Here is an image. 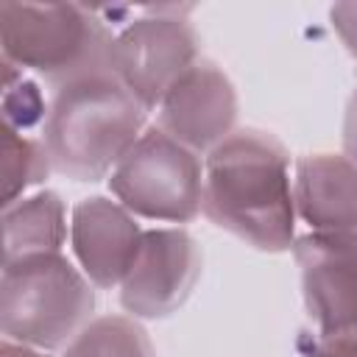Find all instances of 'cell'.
<instances>
[{
    "label": "cell",
    "mask_w": 357,
    "mask_h": 357,
    "mask_svg": "<svg viewBox=\"0 0 357 357\" xmlns=\"http://www.w3.org/2000/svg\"><path fill=\"white\" fill-rule=\"evenodd\" d=\"M145 229L117 198L89 195L70 209V251L98 290L123 284Z\"/></svg>",
    "instance_id": "obj_10"
},
{
    "label": "cell",
    "mask_w": 357,
    "mask_h": 357,
    "mask_svg": "<svg viewBox=\"0 0 357 357\" xmlns=\"http://www.w3.org/2000/svg\"><path fill=\"white\" fill-rule=\"evenodd\" d=\"M53 173L42 137L3 123V209L31 195Z\"/></svg>",
    "instance_id": "obj_14"
},
{
    "label": "cell",
    "mask_w": 357,
    "mask_h": 357,
    "mask_svg": "<svg viewBox=\"0 0 357 357\" xmlns=\"http://www.w3.org/2000/svg\"><path fill=\"white\" fill-rule=\"evenodd\" d=\"M329 25L335 28L349 56L357 59V3H335L329 8Z\"/></svg>",
    "instance_id": "obj_15"
},
{
    "label": "cell",
    "mask_w": 357,
    "mask_h": 357,
    "mask_svg": "<svg viewBox=\"0 0 357 357\" xmlns=\"http://www.w3.org/2000/svg\"><path fill=\"white\" fill-rule=\"evenodd\" d=\"M204 268L198 240L184 226L145 229L120 290V307L137 321H159L184 307Z\"/></svg>",
    "instance_id": "obj_7"
},
{
    "label": "cell",
    "mask_w": 357,
    "mask_h": 357,
    "mask_svg": "<svg viewBox=\"0 0 357 357\" xmlns=\"http://www.w3.org/2000/svg\"><path fill=\"white\" fill-rule=\"evenodd\" d=\"M109 190L142 220L159 226L192 223L201 215L204 156L151 126L112 170Z\"/></svg>",
    "instance_id": "obj_5"
},
{
    "label": "cell",
    "mask_w": 357,
    "mask_h": 357,
    "mask_svg": "<svg viewBox=\"0 0 357 357\" xmlns=\"http://www.w3.org/2000/svg\"><path fill=\"white\" fill-rule=\"evenodd\" d=\"M296 218L310 231L357 229V162L346 153H307L293 165Z\"/></svg>",
    "instance_id": "obj_11"
},
{
    "label": "cell",
    "mask_w": 357,
    "mask_h": 357,
    "mask_svg": "<svg viewBox=\"0 0 357 357\" xmlns=\"http://www.w3.org/2000/svg\"><path fill=\"white\" fill-rule=\"evenodd\" d=\"M61 357H156L148 329L131 315H95Z\"/></svg>",
    "instance_id": "obj_13"
},
{
    "label": "cell",
    "mask_w": 357,
    "mask_h": 357,
    "mask_svg": "<svg viewBox=\"0 0 357 357\" xmlns=\"http://www.w3.org/2000/svg\"><path fill=\"white\" fill-rule=\"evenodd\" d=\"M198 59V31L176 6L145 8V14L114 28L112 75L148 112H156L167 89Z\"/></svg>",
    "instance_id": "obj_6"
},
{
    "label": "cell",
    "mask_w": 357,
    "mask_h": 357,
    "mask_svg": "<svg viewBox=\"0 0 357 357\" xmlns=\"http://www.w3.org/2000/svg\"><path fill=\"white\" fill-rule=\"evenodd\" d=\"M156 128L198 156L237 131V89L212 59H198L156 106Z\"/></svg>",
    "instance_id": "obj_9"
},
{
    "label": "cell",
    "mask_w": 357,
    "mask_h": 357,
    "mask_svg": "<svg viewBox=\"0 0 357 357\" xmlns=\"http://www.w3.org/2000/svg\"><path fill=\"white\" fill-rule=\"evenodd\" d=\"M0 357H53L50 351H39V349H31V346H22V343H14V340H6L0 343Z\"/></svg>",
    "instance_id": "obj_18"
},
{
    "label": "cell",
    "mask_w": 357,
    "mask_h": 357,
    "mask_svg": "<svg viewBox=\"0 0 357 357\" xmlns=\"http://www.w3.org/2000/svg\"><path fill=\"white\" fill-rule=\"evenodd\" d=\"M95 318V284L64 251L3 262L0 329L6 340L64 351Z\"/></svg>",
    "instance_id": "obj_4"
},
{
    "label": "cell",
    "mask_w": 357,
    "mask_h": 357,
    "mask_svg": "<svg viewBox=\"0 0 357 357\" xmlns=\"http://www.w3.org/2000/svg\"><path fill=\"white\" fill-rule=\"evenodd\" d=\"M304 357H357V335L321 337Z\"/></svg>",
    "instance_id": "obj_16"
},
{
    "label": "cell",
    "mask_w": 357,
    "mask_h": 357,
    "mask_svg": "<svg viewBox=\"0 0 357 357\" xmlns=\"http://www.w3.org/2000/svg\"><path fill=\"white\" fill-rule=\"evenodd\" d=\"M148 109L112 75L98 73L50 92L39 137L53 173L100 181L148 131Z\"/></svg>",
    "instance_id": "obj_2"
},
{
    "label": "cell",
    "mask_w": 357,
    "mask_h": 357,
    "mask_svg": "<svg viewBox=\"0 0 357 357\" xmlns=\"http://www.w3.org/2000/svg\"><path fill=\"white\" fill-rule=\"evenodd\" d=\"M114 28L98 8L81 3H0L3 61L53 89L112 73Z\"/></svg>",
    "instance_id": "obj_3"
},
{
    "label": "cell",
    "mask_w": 357,
    "mask_h": 357,
    "mask_svg": "<svg viewBox=\"0 0 357 357\" xmlns=\"http://www.w3.org/2000/svg\"><path fill=\"white\" fill-rule=\"evenodd\" d=\"M343 153L357 162V81L351 86V95L346 100V117H343Z\"/></svg>",
    "instance_id": "obj_17"
},
{
    "label": "cell",
    "mask_w": 357,
    "mask_h": 357,
    "mask_svg": "<svg viewBox=\"0 0 357 357\" xmlns=\"http://www.w3.org/2000/svg\"><path fill=\"white\" fill-rule=\"evenodd\" d=\"M293 257L318 335H357V229L307 231L296 237Z\"/></svg>",
    "instance_id": "obj_8"
},
{
    "label": "cell",
    "mask_w": 357,
    "mask_h": 357,
    "mask_svg": "<svg viewBox=\"0 0 357 357\" xmlns=\"http://www.w3.org/2000/svg\"><path fill=\"white\" fill-rule=\"evenodd\" d=\"M201 212L257 251H290L298 218L287 148L259 128L229 134L204 156Z\"/></svg>",
    "instance_id": "obj_1"
},
{
    "label": "cell",
    "mask_w": 357,
    "mask_h": 357,
    "mask_svg": "<svg viewBox=\"0 0 357 357\" xmlns=\"http://www.w3.org/2000/svg\"><path fill=\"white\" fill-rule=\"evenodd\" d=\"M67 240V206L53 190H36L3 209V262L61 251Z\"/></svg>",
    "instance_id": "obj_12"
}]
</instances>
